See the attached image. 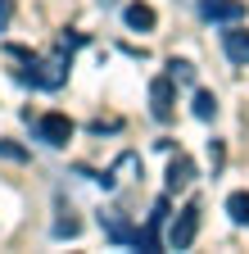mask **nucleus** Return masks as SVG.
Wrapping results in <instances>:
<instances>
[{"label": "nucleus", "instance_id": "obj_13", "mask_svg": "<svg viewBox=\"0 0 249 254\" xmlns=\"http://www.w3.org/2000/svg\"><path fill=\"white\" fill-rule=\"evenodd\" d=\"M0 154L14 159V164H23V159H27V150H23V145H14V141H0Z\"/></svg>", "mask_w": 249, "mask_h": 254}, {"label": "nucleus", "instance_id": "obj_10", "mask_svg": "<svg viewBox=\"0 0 249 254\" xmlns=\"http://www.w3.org/2000/svg\"><path fill=\"white\" fill-rule=\"evenodd\" d=\"M191 105H195V118H204V123L217 114V100H213L208 91H195V100H191Z\"/></svg>", "mask_w": 249, "mask_h": 254}, {"label": "nucleus", "instance_id": "obj_6", "mask_svg": "<svg viewBox=\"0 0 249 254\" xmlns=\"http://www.w3.org/2000/svg\"><path fill=\"white\" fill-rule=\"evenodd\" d=\"M195 182V164L186 154H172V164H168V190H186Z\"/></svg>", "mask_w": 249, "mask_h": 254}, {"label": "nucleus", "instance_id": "obj_5", "mask_svg": "<svg viewBox=\"0 0 249 254\" xmlns=\"http://www.w3.org/2000/svg\"><path fill=\"white\" fill-rule=\"evenodd\" d=\"M204 18L208 23H236L240 14H245V5H240V0H204Z\"/></svg>", "mask_w": 249, "mask_h": 254}, {"label": "nucleus", "instance_id": "obj_15", "mask_svg": "<svg viewBox=\"0 0 249 254\" xmlns=\"http://www.w3.org/2000/svg\"><path fill=\"white\" fill-rule=\"evenodd\" d=\"M9 5H14V0H0V18H9Z\"/></svg>", "mask_w": 249, "mask_h": 254}, {"label": "nucleus", "instance_id": "obj_11", "mask_svg": "<svg viewBox=\"0 0 249 254\" xmlns=\"http://www.w3.org/2000/svg\"><path fill=\"white\" fill-rule=\"evenodd\" d=\"M168 73H172V82H186V86L195 82V68H191V64H181V59H172V64H168Z\"/></svg>", "mask_w": 249, "mask_h": 254}, {"label": "nucleus", "instance_id": "obj_9", "mask_svg": "<svg viewBox=\"0 0 249 254\" xmlns=\"http://www.w3.org/2000/svg\"><path fill=\"white\" fill-rule=\"evenodd\" d=\"M227 213H231V222H249V190H231L227 195Z\"/></svg>", "mask_w": 249, "mask_h": 254}, {"label": "nucleus", "instance_id": "obj_7", "mask_svg": "<svg viewBox=\"0 0 249 254\" xmlns=\"http://www.w3.org/2000/svg\"><path fill=\"white\" fill-rule=\"evenodd\" d=\"M122 18H127V27H132V32H149L154 23H159V14H154L145 0H132V5L122 9Z\"/></svg>", "mask_w": 249, "mask_h": 254}, {"label": "nucleus", "instance_id": "obj_1", "mask_svg": "<svg viewBox=\"0 0 249 254\" xmlns=\"http://www.w3.org/2000/svg\"><path fill=\"white\" fill-rule=\"evenodd\" d=\"M199 236V204H186L172 222H168V232H163V245L168 250H191Z\"/></svg>", "mask_w": 249, "mask_h": 254}, {"label": "nucleus", "instance_id": "obj_12", "mask_svg": "<svg viewBox=\"0 0 249 254\" xmlns=\"http://www.w3.org/2000/svg\"><path fill=\"white\" fill-rule=\"evenodd\" d=\"M77 232H82V222L73 218V209H68V218H59V222H54V236H77Z\"/></svg>", "mask_w": 249, "mask_h": 254}, {"label": "nucleus", "instance_id": "obj_4", "mask_svg": "<svg viewBox=\"0 0 249 254\" xmlns=\"http://www.w3.org/2000/svg\"><path fill=\"white\" fill-rule=\"evenodd\" d=\"M222 50L231 64H249V32L245 27H227L222 32Z\"/></svg>", "mask_w": 249, "mask_h": 254}, {"label": "nucleus", "instance_id": "obj_2", "mask_svg": "<svg viewBox=\"0 0 249 254\" xmlns=\"http://www.w3.org/2000/svg\"><path fill=\"white\" fill-rule=\"evenodd\" d=\"M172 86H177V82H172V73L149 82V114L159 118V123H168V118H172V100H177V95H172Z\"/></svg>", "mask_w": 249, "mask_h": 254}, {"label": "nucleus", "instance_id": "obj_3", "mask_svg": "<svg viewBox=\"0 0 249 254\" xmlns=\"http://www.w3.org/2000/svg\"><path fill=\"white\" fill-rule=\"evenodd\" d=\"M37 132H41L46 145H68V141H73V118H68V114H41Z\"/></svg>", "mask_w": 249, "mask_h": 254}, {"label": "nucleus", "instance_id": "obj_14", "mask_svg": "<svg viewBox=\"0 0 249 254\" xmlns=\"http://www.w3.org/2000/svg\"><path fill=\"white\" fill-rule=\"evenodd\" d=\"M208 164H213V173L222 168V141H208Z\"/></svg>", "mask_w": 249, "mask_h": 254}, {"label": "nucleus", "instance_id": "obj_8", "mask_svg": "<svg viewBox=\"0 0 249 254\" xmlns=\"http://www.w3.org/2000/svg\"><path fill=\"white\" fill-rule=\"evenodd\" d=\"M32 82H37V86H46V91H54L59 82H64V59H59V55H54V59H46V64H41V73H32Z\"/></svg>", "mask_w": 249, "mask_h": 254}]
</instances>
